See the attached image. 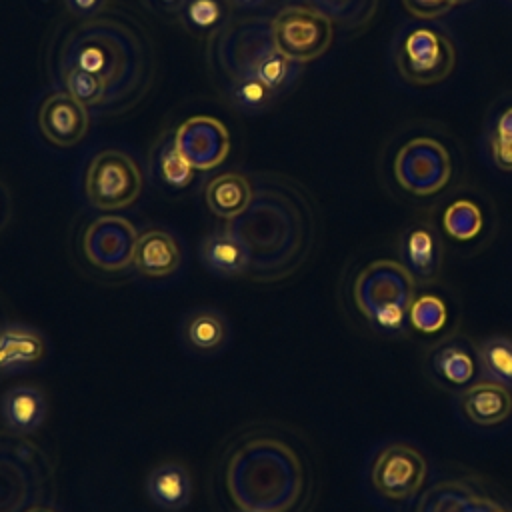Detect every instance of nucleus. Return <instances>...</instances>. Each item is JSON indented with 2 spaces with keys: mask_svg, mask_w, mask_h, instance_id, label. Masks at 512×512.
Instances as JSON below:
<instances>
[{
  "mask_svg": "<svg viewBox=\"0 0 512 512\" xmlns=\"http://www.w3.org/2000/svg\"><path fill=\"white\" fill-rule=\"evenodd\" d=\"M60 90L94 114L134 108L154 80V48L144 26L120 8L62 26L50 46Z\"/></svg>",
  "mask_w": 512,
  "mask_h": 512,
  "instance_id": "obj_1",
  "label": "nucleus"
},
{
  "mask_svg": "<svg viewBox=\"0 0 512 512\" xmlns=\"http://www.w3.org/2000/svg\"><path fill=\"white\" fill-rule=\"evenodd\" d=\"M216 482L234 512H308L316 496L306 442L274 424H252L230 438Z\"/></svg>",
  "mask_w": 512,
  "mask_h": 512,
  "instance_id": "obj_2",
  "label": "nucleus"
},
{
  "mask_svg": "<svg viewBox=\"0 0 512 512\" xmlns=\"http://www.w3.org/2000/svg\"><path fill=\"white\" fill-rule=\"evenodd\" d=\"M252 200L226 228L244 246L254 282H278L294 274L308 258L316 220L306 192L282 176L252 178Z\"/></svg>",
  "mask_w": 512,
  "mask_h": 512,
  "instance_id": "obj_3",
  "label": "nucleus"
},
{
  "mask_svg": "<svg viewBox=\"0 0 512 512\" xmlns=\"http://www.w3.org/2000/svg\"><path fill=\"white\" fill-rule=\"evenodd\" d=\"M206 62L220 88L260 80L280 94L296 74V62L276 48L268 16H234L208 38Z\"/></svg>",
  "mask_w": 512,
  "mask_h": 512,
  "instance_id": "obj_4",
  "label": "nucleus"
},
{
  "mask_svg": "<svg viewBox=\"0 0 512 512\" xmlns=\"http://www.w3.org/2000/svg\"><path fill=\"white\" fill-rule=\"evenodd\" d=\"M416 298V280L396 260H374L352 282L356 310L382 330H398Z\"/></svg>",
  "mask_w": 512,
  "mask_h": 512,
  "instance_id": "obj_5",
  "label": "nucleus"
},
{
  "mask_svg": "<svg viewBox=\"0 0 512 512\" xmlns=\"http://www.w3.org/2000/svg\"><path fill=\"white\" fill-rule=\"evenodd\" d=\"M144 174L138 162L118 148L98 150L84 170V196L98 210L112 212L132 206L142 192Z\"/></svg>",
  "mask_w": 512,
  "mask_h": 512,
  "instance_id": "obj_6",
  "label": "nucleus"
},
{
  "mask_svg": "<svg viewBox=\"0 0 512 512\" xmlns=\"http://www.w3.org/2000/svg\"><path fill=\"white\" fill-rule=\"evenodd\" d=\"M272 34L282 56L306 64L330 48L334 24L318 12L286 4L272 16Z\"/></svg>",
  "mask_w": 512,
  "mask_h": 512,
  "instance_id": "obj_7",
  "label": "nucleus"
},
{
  "mask_svg": "<svg viewBox=\"0 0 512 512\" xmlns=\"http://www.w3.org/2000/svg\"><path fill=\"white\" fill-rule=\"evenodd\" d=\"M138 232L122 216L106 214L88 222L80 234V254L100 272H126L132 266Z\"/></svg>",
  "mask_w": 512,
  "mask_h": 512,
  "instance_id": "obj_8",
  "label": "nucleus"
},
{
  "mask_svg": "<svg viewBox=\"0 0 512 512\" xmlns=\"http://www.w3.org/2000/svg\"><path fill=\"white\" fill-rule=\"evenodd\" d=\"M452 174L448 150L432 138H414L406 142L394 160L398 184L416 196H430L442 190Z\"/></svg>",
  "mask_w": 512,
  "mask_h": 512,
  "instance_id": "obj_9",
  "label": "nucleus"
},
{
  "mask_svg": "<svg viewBox=\"0 0 512 512\" xmlns=\"http://www.w3.org/2000/svg\"><path fill=\"white\" fill-rule=\"evenodd\" d=\"M428 476V462L422 452L404 442L386 444L374 458L370 480L374 490L386 500H408Z\"/></svg>",
  "mask_w": 512,
  "mask_h": 512,
  "instance_id": "obj_10",
  "label": "nucleus"
},
{
  "mask_svg": "<svg viewBox=\"0 0 512 512\" xmlns=\"http://www.w3.org/2000/svg\"><path fill=\"white\" fill-rule=\"evenodd\" d=\"M456 54L452 42L430 28L412 30L398 56L400 74L412 84L442 82L454 68Z\"/></svg>",
  "mask_w": 512,
  "mask_h": 512,
  "instance_id": "obj_11",
  "label": "nucleus"
},
{
  "mask_svg": "<svg viewBox=\"0 0 512 512\" xmlns=\"http://www.w3.org/2000/svg\"><path fill=\"white\" fill-rule=\"evenodd\" d=\"M480 368V348L464 334L442 336L424 358L428 378L444 390H466L476 382Z\"/></svg>",
  "mask_w": 512,
  "mask_h": 512,
  "instance_id": "obj_12",
  "label": "nucleus"
},
{
  "mask_svg": "<svg viewBox=\"0 0 512 512\" xmlns=\"http://www.w3.org/2000/svg\"><path fill=\"white\" fill-rule=\"evenodd\" d=\"M174 142L186 162L200 172L220 166L230 154V134L214 116H190L174 130Z\"/></svg>",
  "mask_w": 512,
  "mask_h": 512,
  "instance_id": "obj_13",
  "label": "nucleus"
},
{
  "mask_svg": "<svg viewBox=\"0 0 512 512\" xmlns=\"http://www.w3.org/2000/svg\"><path fill=\"white\" fill-rule=\"evenodd\" d=\"M40 134L58 148L76 146L90 128V110L64 90L50 92L38 108Z\"/></svg>",
  "mask_w": 512,
  "mask_h": 512,
  "instance_id": "obj_14",
  "label": "nucleus"
},
{
  "mask_svg": "<svg viewBox=\"0 0 512 512\" xmlns=\"http://www.w3.org/2000/svg\"><path fill=\"white\" fill-rule=\"evenodd\" d=\"M498 504L468 480H442L420 496L414 512H494Z\"/></svg>",
  "mask_w": 512,
  "mask_h": 512,
  "instance_id": "obj_15",
  "label": "nucleus"
},
{
  "mask_svg": "<svg viewBox=\"0 0 512 512\" xmlns=\"http://www.w3.org/2000/svg\"><path fill=\"white\" fill-rule=\"evenodd\" d=\"M182 264L178 240L164 228H148L138 234L132 266L146 278H168Z\"/></svg>",
  "mask_w": 512,
  "mask_h": 512,
  "instance_id": "obj_16",
  "label": "nucleus"
},
{
  "mask_svg": "<svg viewBox=\"0 0 512 512\" xmlns=\"http://www.w3.org/2000/svg\"><path fill=\"white\" fill-rule=\"evenodd\" d=\"M46 356V340L40 330L4 322L0 328V374H16L40 364Z\"/></svg>",
  "mask_w": 512,
  "mask_h": 512,
  "instance_id": "obj_17",
  "label": "nucleus"
},
{
  "mask_svg": "<svg viewBox=\"0 0 512 512\" xmlns=\"http://www.w3.org/2000/svg\"><path fill=\"white\" fill-rule=\"evenodd\" d=\"M178 336L192 354H216L228 344L230 324L218 308H196L182 318Z\"/></svg>",
  "mask_w": 512,
  "mask_h": 512,
  "instance_id": "obj_18",
  "label": "nucleus"
},
{
  "mask_svg": "<svg viewBox=\"0 0 512 512\" xmlns=\"http://www.w3.org/2000/svg\"><path fill=\"white\" fill-rule=\"evenodd\" d=\"M462 410L476 426H496L512 416V392L494 380H476L462 392Z\"/></svg>",
  "mask_w": 512,
  "mask_h": 512,
  "instance_id": "obj_19",
  "label": "nucleus"
},
{
  "mask_svg": "<svg viewBox=\"0 0 512 512\" xmlns=\"http://www.w3.org/2000/svg\"><path fill=\"white\" fill-rule=\"evenodd\" d=\"M46 396L36 386H14L4 392L0 402V416L10 432L32 434L46 420Z\"/></svg>",
  "mask_w": 512,
  "mask_h": 512,
  "instance_id": "obj_20",
  "label": "nucleus"
},
{
  "mask_svg": "<svg viewBox=\"0 0 512 512\" xmlns=\"http://www.w3.org/2000/svg\"><path fill=\"white\" fill-rule=\"evenodd\" d=\"M200 262L204 268L220 278L248 276L250 260L240 240L228 230H216L200 242Z\"/></svg>",
  "mask_w": 512,
  "mask_h": 512,
  "instance_id": "obj_21",
  "label": "nucleus"
},
{
  "mask_svg": "<svg viewBox=\"0 0 512 512\" xmlns=\"http://www.w3.org/2000/svg\"><path fill=\"white\" fill-rule=\"evenodd\" d=\"M146 494L154 506L166 512H178L192 500V478L186 466L164 462L146 476Z\"/></svg>",
  "mask_w": 512,
  "mask_h": 512,
  "instance_id": "obj_22",
  "label": "nucleus"
},
{
  "mask_svg": "<svg viewBox=\"0 0 512 512\" xmlns=\"http://www.w3.org/2000/svg\"><path fill=\"white\" fill-rule=\"evenodd\" d=\"M252 178L240 172H222L204 186V202L208 210L224 220H232L246 210L252 200Z\"/></svg>",
  "mask_w": 512,
  "mask_h": 512,
  "instance_id": "obj_23",
  "label": "nucleus"
},
{
  "mask_svg": "<svg viewBox=\"0 0 512 512\" xmlns=\"http://www.w3.org/2000/svg\"><path fill=\"white\" fill-rule=\"evenodd\" d=\"M150 174L164 190L180 192L194 180V168L180 154L174 132H164L150 150Z\"/></svg>",
  "mask_w": 512,
  "mask_h": 512,
  "instance_id": "obj_24",
  "label": "nucleus"
},
{
  "mask_svg": "<svg viewBox=\"0 0 512 512\" xmlns=\"http://www.w3.org/2000/svg\"><path fill=\"white\" fill-rule=\"evenodd\" d=\"M234 8L230 0H186L176 20L182 28L194 36H212L224 24H228Z\"/></svg>",
  "mask_w": 512,
  "mask_h": 512,
  "instance_id": "obj_25",
  "label": "nucleus"
},
{
  "mask_svg": "<svg viewBox=\"0 0 512 512\" xmlns=\"http://www.w3.org/2000/svg\"><path fill=\"white\" fill-rule=\"evenodd\" d=\"M288 4L318 12L342 28H360L376 12V0H288Z\"/></svg>",
  "mask_w": 512,
  "mask_h": 512,
  "instance_id": "obj_26",
  "label": "nucleus"
},
{
  "mask_svg": "<svg viewBox=\"0 0 512 512\" xmlns=\"http://www.w3.org/2000/svg\"><path fill=\"white\" fill-rule=\"evenodd\" d=\"M406 256L414 280H432L436 276L440 266V252L430 230L416 228L410 232L406 240Z\"/></svg>",
  "mask_w": 512,
  "mask_h": 512,
  "instance_id": "obj_27",
  "label": "nucleus"
},
{
  "mask_svg": "<svg viewBox=\"0 0 512 512\" xmlns=\"http://www.w3.org/2000/svg\"><path fill=\"white\" fill-rule=\"evenodd\" d=\"M220 90H222V96L226 98V102L242 114L262 112L278 96L276 90H272L270 86H266L260 80H242V82L222 86Z\"/></svg>",
  "mask_w": 512,
  "mask_h": 512,
  "instance_id": "obj_28",
  "label": "nucleus"
},
{
  "mask_svg": "<svg viewBox=\"0 0 512 512\" xmlns=\"http://www.w3.org/2000/svg\"><path fill=\"white\" fill-rule=\"evenodd\" d=\"M482 372L504 386H512V340L506 336H492L480 346Z\"/></svg>",
  "mask_w": 512,
  "mask_h": 512,
  "instance_id": "obj_29",
  "label": "nucleus"
},
{
  "mask_svg": "<svg viewBox=\"0 0 512 512\" xmlns=\"http://www.w3.org/2000/svg\"><path fill=\"white\" fill-rule=\"evenodd\" d=\"M444 232L454 240H472L482 230V212L470 200L452 202L442 216Z\"/></svg>",
  "mask_w": 512,
  "mask_h": 512,
  "instance_id": "obj_30",
  "label": "nucleus"
},
{
  "mask_svg": "<svg viewBox=\"0 0 512 512\" xmlns=\"http://www.w3.org/2000/svg\"><path fill=\"white\" fill-rule=\"evenodd\" d=\"M410 326L420 334H438L448 320V308L436 294H420L408 312Z\"/></svg>",
  "mask_w": 512,
  "mask_h": 512,
  "instance_id": "obj_31",
  "label": "nucleus"
},
{
  "mask_svg": "<svg viewBox=\"0 0 512 512\" xmlns=\"http://www.w3.org/2000/svg\"><path fill=\"white\" fill-rule=\"evenodd\" d=\"M404 8L418 18H438L446 14L456 0H402Z\"/></svg>",
  "mask_w": 512,
  "mask_h": 512,
  "instance_id": "obj_32",
  "label": "nucleus"
},
{
  "mask_svg": "<svg viewBox=\"0 0 512 512\" xmlns=\"http://www.w3.org/2000/svg\"><path fill=\"white\" fill-rule=\"evenodd\" d=\"M106 4H108V0H64L68 14H72V18H76V20H84V18L104 12Z\"/></svg>",
  "mask_w": 512,
  "mask_h": 512,
  "instance_id": "obj_33",
  "label": "nucleus"
},
{
  "mask_svg": "<svg viewBox=\"0 0 512 512\" xmlns=\"http://www.w3.org/2000/svg\"><path fill=\"white\" fill-rule=\"evenodd\" d=\"M492 154L502 170H512V138L496 136L492 144Z\"/></svg>",
  "mask_w": 512,
  "mask_h": 512,
  "instance_id": "obj_34",
  "label": "nucleus"
},
{
  "mask_svg": "<svg viewBox=\"0 0 512 512\" xmlns=\"http://www.w3.org/2000/svg\"><path fill=\"white\" fill-rule=\"evenodd\" d=\"M150 12H156L160 16H168V18H176V14L180 12V8L184 6L186 0H140Z\"/></svg>",
  "mask_w": 512,
  "mask_h": 512,
  "instance_id": "obj_35",
  "label": "nucleus"
},
{
  "mask_svg": "<svg viewBox=\"0 0 512 512\" xmlns=\"http://www.w3.org/2000/svg\"><path fill=\"white\" fill-rule=\"evenodd\" d=\"M8 220H10V194L0 182V230L8 224Z\"/></svg>",
  "mask_w": 512,
  "mask_h": 512,
  "instance_id": "obj_36",
  "label": "nucleus"
},
{
  "mask_svg": "<svg viewBox=\"0 0 512 512\" xmlns=\"http://www.w3.org/2000/svg\"><path fill=\"white\" fill-rule=\"evenodd\" d=\"M232 8L234 10H240V12H254L262 6L268 4V0H230Z\"/></svg>",
  "mask_w": 512,
  "mask_h": 512,
  "instance_id": "obj_37",
  "label": "nucleus"
},
{
  "mask_svg": "<svg viewBox=\"0 0 512 512\" xmlns=\"http://www.w3.org/2000/svg\"><path fill=\"white\" fill-rule=\"evenodd\" d=\"M498 136L512 138V108H508L498 120Z\"/></svg>",
  "mask_w": 512,
  "mask_h": 512,
  "instance_id": "obj_38",
  "label": "nucleus"
},
{
  "mask_svg": "<svg viewBox=\"0 0 512 512\" xmlns=\"http://www.w3.org/2000/svg\"><path fill=\"white\" fill-rule=\"evenodd\" d=\"M28 512H56V510H52V508H48V506H34V508H30Z\"/></svg>",
  "mask_w": 512,
  "mask_h": 512,
  "instance_id": "obj_39",
  "label": "nucleus"
},
{
  "mask_svg": "<svg viewBox=\"0 0 512 512\" xmlns=\"http://www.w3.org/2000/svg\"><path fill=\"white\" fill-rule=\"evenodd\" d=\"M458 2H468V0H456V4H458Z\"/></svg>",
  "mask_w": 512,
  "mask_h": 512,
  "instance_id": "obj_40",
  "label": "nucleus"
},
{
  "mask_svg": "<svg viewBox=\"0 0 512 512\" xmlns=\"http://www.w3.org/2000/svg\"><path fill=\"white\" fill-rule=\"evenodd\" d=\"M2 324H4V322H2V320H0V328H2Z\"/></svg>",
  "mask_w": 512,
  "mask_h": 512,
  "instance_id": "obj_41",
  "label": "nucleus"
},
{
  "mask_svg": "<svg viewBox=\"0 0 512 512\" xmlns=\"http://www.w3.org/2000/svg\"><path fill=\"white\" fill-rule=\"evenodd\" d=\"M244 512H252V510H244Z\"/></svg>",
  "mask_w": 512,
  "mask_h": 512,
  "instance_id": "obj_42",
  "label": "nucleus"
}]
</instances>
